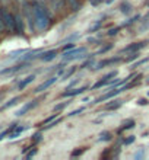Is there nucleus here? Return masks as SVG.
<instances>
[{
	"mask_svg": "<svg viewBox=\"0 0 149 160\" xmlns=\"http://www.w3.org/2000/svg\"><path fill=\"white\" fill-rule=\"evenodd\" d=\"M120 57H115V58H108V60H104V61H99L98 64H95L94 70H99V68H104L105 66H108V64H114L117 63V61H120Z\"/></svg>",
	"mask_w": 149,
	"mask_h": 160,
	"instance_id": "7",
	"label": "nucleus"
},
{
	"mask_svg": "<svg viewBox=\"0 0 149 160\" xmlns=\"http://www.w3.org/2000/svg\"><path fill=\"white\" fill-rule=\"evenodd\" d=\"M139 18H141V16H139V15H137V16H135V18H132V19H130V21H129V22H126L124 25H126V26L132 25V23H135V22H136V21H139Z\"/></svg>",
	"mask_w": 149,
	"mask_h": 160,
	"instance_id": "28",
	"label": "nucleus"
},
{
	"mask_svg": "<svg viewBox=\"0 0 149 160\" xmlns=\"http://www.w3.org/2000/svg\"><path fill=\"white\" fill-rule=\"evenodd\" d=\"M72 48H75V45H73V42H70V44H67V45H64V47H63V50H64V51L72 50Z\"/></svg>",
	"mask_w": 149,
	"mask_h": 160,
	"instance_id": "33",
	"label": "nucleus"
},
{
	"mask_svg": "<svg viewBox=\"0 0 149 160\" xmlns=\"http://www.w3.org/2000/svg\"><path fill=\"white\" fill-rule=\"evenodd\" d=\"M18 101H19V98H13V99H10V101H9L8 103H6V105L3 106V108H4V109H6V108H10V106L16 105V103H18Z\"/></svg>",
	"mask_w": 149,
	"mask_h": 160,
	"instance_id": "19",
	"label": "nucleus"
},
{
	"mask_svg": "<svg viewBox=\"0 0 149 160\" xmlns=\"http://www.w3.org/2000/svg\"><path fill=\"white\" fill-rule=\"evenodd\" d=\"M135 159H143V150H141L139 153L135 154Z\"/></svg>",
	"mask_w": 149,
	"mask_h": 160,
	"instance_id": "35",
	"label": "nucleus"
},
{
	"mask_svg": "<svg viewBox=\"0 0 149 160\" xmlns=\"http://www.w3.org/2000/svg\"><path fill=\"white\" fill-rule=\"evenodd\" d=\"M123 92V89H114V90H111V92H107L104 96H101V98H98L97 101H95V103H99V102H102V101H107V99H111V98H114L115 95H119V93H121Z\"/></svg>",
	"mask_w": 149,
	"mask_h": 160,
	"instance_id": "6",
	"label": "nucleus"
},
{
	"mask_svg": "<svg viewBox=\"0 0 149 160\" xmlns=\"http://www.w3.org/2000/svg\"><path fill=\"white\" fill-rule=\"evenodd\" d=\"M120 105H121V101H113V103L107 105V109H117Z\"/></svg>",
	"mask_w": 149,
	"mask_h": 160,
	"instance_id": "17",
	"label": "nucleus"
},
{
	"mask_svg": "<svg viewBox=\"0 0 149 160\" xmlns=\"http://www.w3.org/2000/svg\"><path fill=\"white\" fill-rule=\"evenodd\" d=\"M34 79H35V76H34V74H31V76L25 77V79L22 80L21 83L18 84V89H19V90H24V89H25L26 86H28V84H29V83H31V82H32V80H34Z\"/></svg>",
	"mask_w": 149,
	"mask_h": 160,
	"instance_id": "11",
	"label": "nucleus"
},
{
	"mask_svg": "<svg viewBox=\"0 0 149 160\" xmlns=\"http://www.w3.org/2000/svg\"><path fill=\"white\" fill-rule=\"evenodd\" d=\"M83 111H85V108H79V109H75L73 112H70V114H69V117H75V115H79V114H82Z\"/></svg>",
	"mask_w": 149,
	"mask_h": 160,
	"instance_id": "24",
	"label": "nucleus"
},
{
	"mask_svg": "<svg viewBox=\"0 0 149 160\" xmlns=\"http://www.w3.org/2000/svg\"><path fill=\"white\" fill-rule=\"evenodd\" d=\"M73 72H75V68H70L69 72H66V73H64V74H63V79H61V80H67L69 77H70V76H72V74H73Z\"/></svg>",
	"mask_w": 149,
	"mask_h": 160,
	"instance_id": "26",
	"label": "nucleus"
},
{
	"mask_svg": "<svg viewBox=\"0 0 149 160\" xmlns=\"http://www.w3.org/2000/svg\"><path fill=\"white\" fill-rule=\"evenodd\" d=\"M56 80H57V77H56V76L50 77V79H48V80H45L44 83H41V84H40V86H38V88H37V89H35L34 92H35V93H41V92H44V90H45V89H48V88H50V86H51V84H53V83H56Z\"/></svg>",
	"mask_w": 149,
	"mask_h": 160,
	"instance_id": "5",
	"label": "nucleus"
},
{
	"mask_svg": "<svg viewBox=\"0 0 149 160\" xmlns=\"http://www.w3.org/2000/svg\"><path fill=\"white\" fill-rule=\"evenodd\" d=\"M35 153H37V148H34V150H31L28 154H26V159H32V156H35Z\"/></svg>",
	"mask_w": 149,
	"mask_h": 160,
	"instance_id": "32",
	"label": "nucleus"
},
{
	"mask_svg": "<svg viewBox=\"0 0 149 160\" xmlns=\"http://www.w3.org/2000/svg\"><path fill=\"white\" fill-rule=\"evenodd\" d=\"M146 44H148L146 41H143V42H133V44H130L129 47L123 48L121 52H137V51H141L142 48H145Z\"/></svg>",
	"mask_w": 149,
	"mask_h": 160,
	"instance_id": "3",
	"label": "nucleus"
},
{
	"mask_svg": "<svg viewBox=\"0 0 149 160\" xmlns=\"http://www.w3.org/2000/svg\"><path fill=\"white\" fill-rule=\"evenodd\" d=\"M2 16H3L4 28L8 31H10V32H16V28H15V15H12L8 9H2Z\"/></svg>",
	"mask_w": 149,
	"mask_h": 160,
	"instance_id": "2",
	"label": "nucleus"
},
{
	"mask_svg": "<svg viewBox=\"0 0 149 160\" xmlns=\"http://www.w3.org/2000/svg\"><path fill=\"white\" fill-rule=\"evenodd\" d=\"M148 98H149V92H148Z\"/></svg>",
	"mask_w": 149,
	"mask_h": 160,
	"instance_id": "40",
	"label": "nucleus"
},
{
	"mask_svg": "<svg viewBox=\"0 0 149 160\" xmlns=\"http://www.w3.org/2000/svg\"><path fill=\"white\" fill-rule=\"evenodd\" d=\"M111 48H113V45H107V47H104V48H101V50H99V54H104V52H107V51L108 50H111Z\"/></svg>",
	"mask_w": 149,
	"mask_h": 160,
	"instance_id": "30",
	"label": "nucleus"
},
{
	"mask_svg": "<svg viewBox=\"0 0 149 160\" xmlns=\"http://www.w3.org/2000/svg\"><path fill=\"white\" fill-rule=\"evenodd\" d=\"M148 82H149V80H148Z\"/></svg>",
	"mask_w": 149,
	"mask_h": 160,
	"instance_id": "42",
	"label": "nucleus"
},
{
	"mask_svg": "<svg viewBox=\"0 0 149 160\" xmlns=\"http://www.w3.org/2000/svg\"><path fill=\"white\" fill-rule=\"evenodd\" d=\"M31 4H32V13H34V28L38 32L47 31L51 22L47 8L41 2H32Z\"/></svg>",
	"mask_w": 149,
	"mask_h": 160,
	"instance_id": "1",
	"label": "nucleus"
},
{
	"mask_svg": "<svg viewBox=\"0 0 149 160\" xmlns=\"http://www.w3.org/2000/svg\"><path fill=\"white\" fill-rule=\"evenodd\" d=\"M137 57H139V51H137V52H132V55H130V57H127L124 61H126V63H130V61H133V60H136Z\"/></svg>",
	"mask_w": 149,
	"mask_h": 160,
	"instance_id": "21",
	"label": "nucleus"
},
{
	"mask_svg": "<svg viewBox=\"0 0 149 160\" xmlns=\"http://www.w3.org/2000/svg\"><path fill=\"white\" fill-rule=\"evenodd\" d=\"M24 130H25V127H18L16 125V127H15V130L10 132V137H9V138H16L18 135L24 132Z\"/></svg>",
	"mask_w": 149,
	"mask_h": 160,
	"instance_id": "15",
	"label": "nucleus"
},
{
	"mask_svg": "<svg viewBox=\"0 0 149 160\" xmlns=\"http://www.w3.org/2000/svg\"><path fill=\"white\" fill-rule=\"evenodd\" d=\"M148 8H149V3H148Z\"/></svg>",
	"mask_w": 149,
	"mask_h": 160,
	"instance_id": "41",
	"label": "nucleus"
},
{
	"mask_svg": "<svg viewBox=\"0 0 149 160\" xmlns=\"http://www.w3.org/2000/svg\"><path fill=\"white\" fill-rule=\"evenodd\" d=\"M4 29V23H3V16H2V9H0V32Z\"/></svg>",
	"mask_w": 149,
	"mask_h": 160,
	"instance_id": "31",
	"label": "nucleus"
},
{
	"mask_svg": "<svg viewBox=\"0 0 149 160\" xmlns=\"http://www.w3.org/2000/svg\"><path fill=\"white\" fill-rule=\"evenodd\" d=\"M133 125H135V122H133V121H129L127 124L124 122V127H123V130H129V128H132Z\"/></svg>",
	"mask_w": 149,
	"mask_h": 160,
	"instance_id": "29",
	"label": "nucleus"
},
{
	"mask_svg": "<svg viewBox=\"0 0 149 160\" xmlns=\"http://www.w3.org/2000/svg\"><path fill=\"white\" fill-rule=\"evenodd\" d=\"M64 2L66 0H51V6H53V9H54L56 12H60L64 6Z\"/></svg>",
	"mask_w": 149,
	"mask_h": 160,
	"instance_id": "13",
	"label": "nucleus"
},
{
	"mask_svg": "<svg viewBox=\"0 0 149 160\" xmlns=\"http://www.w3.org/2000/svg\"><path fill=\"white\" fill-rule=\"evenodd\" d=\"M66 3L70 9H72L73 12H77L79 9H81V3H79V0H66Z\"/></svg>",
	"mask_w": 149,
	"mask_h": 160,
	"instance_id": "14",
	"label": "nucleus"
},
{
	"mask_svg": "<svg viewBox=\"0 0 149 160\" xmlns=\"http://www.w3.org/2000/svg\"><path fill=\"white\" fill-rule=\"evenodd\" d=\"M133 141H135V137L132 135V137H129L127 140H124V144H132Z\"/></svg>",
	"mask_w": 149,
	"mask_h": 160,
	"instance_id": "34",
	"label": "nucleus"
},
{
	"mask_svg": "<svg viewBox=\"0 0 149 160\" xmlns=\"http://www.w3.org/2000/svg\"><path fill=\"white\" fill-rule=\"evenodd\" d=\"M0 2H2L3 4H9V3H10V0H0Z\"/></svg>",
	"mask_w": 149,
	"mask_h": 160,
	"instance_id": "38",
	"label": "nucleus"
},
{
	"mask_svg": "<svg viewBox=\"0 0 149 160\" xmlns=\"http://www.w3.org/2000/svg\"><path fill=\"white\" fill-rule=\"evenodd\" d=\"M101 25H102L101 22H98V23H95V25L92 26V28H89V32H95V31H98L99 28H101Z\"/></svg>",
	"mask_w": 149,
	"mask_h": 160,
	"instance_id": "27",
	"label": "nucleus"
},
{
	"mask_svg": "<svg viewBox=\"0 0 149 160\" xmlns=\"http://www.w3.org/2000/svg\"><path fill=\"white\" fill-rule=\"evenodd\" d=\"M69 105V102H63V103H59V105H56L54 106V112H60L61 109H64L66 106Z\"/></svg>",
	"mask_w": 149,
	"mask_h": 160,
	"instance_id": "18",
	"label": "nucleus"
},
{
	"mask_svg": "<svg viewBox=\"0 0 149 160\" xmlns=\"http://www.w3.org/2000/svg\"><path fill=\"white\" fill-rule=\"evenodd\" d=\"M132 4L129 3V2H123L121 3V6H120V10H121V13H124V15H130L132 13Z\"/></svg>",
	"mask_w": 149,
	"mask_h": 160,
	"instance_id": "12",
	"label": "nucleus"
},
{
	"mask_svg": "<svg viewBox=\"0 0 149 160\" xmlns=\"http://www.w3.org/2000/svg\"><path fill=\"white\" fill-rule=\"evenodd\" d=\"M56 55H57V51L56 50L45 51V52H43V55H41V60H43V61H51V60L56 58Z\"/></svg>",
	"mask_w": 149,
	"mask_h": 160,
	"instance_id": "10",
	"label": "nucleus"
},
{
	"mask_svg": "<svg viewBox=\"0 0 149 160\" xmlns=\"http://www.w3.org/2000/svg\"><path fill=\"white\" fill-rule=\"evenodd\" d=\"M137 103H139V105H148L149 101H146V99H139V101H137Z\"/></svg>",
	"mask_w": 149,
	"mask_h": 160,
	"instance_id": "36",
	"label": "nucleus"
},
{
	"mask_svg": "<svg viewBox=\"0 0 149 160\" xmlns=\"http://www.w3.org/2000/svg\"><path fill=\"white\" fill-rule=\"evenodd\" d=\"M41 140V132H37V134L34 135V141L37 143V141H40Z\"/></svg>",
	"mask_w": 149,
	"mask_h": 160,
	"instance_id": "37",
	"label": "nucleus"
},
{
	"mask_svg": "<svg viewBox=\"0 0 149 160\" xmlns=\"http://www.w3.org/2000/svg\"><path fill=\"white\" fill-rule=\"evenodd\" d=\"M16 2H21V3H25V0H16Z\"/></svg>",
	"mask_w": 149,
	"mask_h": 160,
	"instance_id": "39",
	"label": "nucleus"
},
{
	"mask_svg": "<svg viewBox=\"0 0 149 160\" xmlns=\"http://www.w3.org/2000/svg\"><path fill=\"white\" fill-rule=\"evenodd\" d=\"M115 76H117V72L114 70V72H111V73H108V74H105V76H104V79L110 82V80L113 79V77H115Z\"/></svg>",
	"mask_w": 149,
	"mask_h": 160,
	"instance_id": "23",
	"label": "nucleus"
},
{
	"mask_svg": "<svg viewBox=\"0 0 149 160\" xmlns=\"http://www.w3.org/2000/svg\"><path fill=\"white\" fill-rule=\"evenodd\" d=\"M86 148H81V150H79V148H76V150H73L72 152V157H77V156H81L82 153L85 152Z\"/></svg>",
	"mask_w": 149,
	"mask_h": 160,
	"instance_id": "22",
	"label": "nucleus"
},
{
	"mask_svg": "<svg viewBox=\"0 0 149 160\" xmlns=\"http://www.w3.org/2000/svg\"><path fill=\"white\" fill-rule=\"evenodd\" d=\"M35 105H37V101L28 102L26 105H24V106H22V108H21V109L18 111V112H16V115H18V117H22V115H25L26 112H28V111H29V109H32V108H34Z\"/></svg>",
	"mask_w": 149,
	"mask_h": 160,
	"instance_id": "8",
	"label": "nucleus"
},
{
	"mask_svg": "<svg viewBox=\"0 0 149 160\" xmlns=\"http://www.w3.org/2000/svg\"><path fill=\"white\" fill-rule=\"evenodd\" d=\"M15 28H16V32H19V34L24 32V18L21 15H15Z\"/></svg>",
	"mask_w": 149,
	"mask_h": 160,
	"instance_id": "9",
	"label": "nucleus"
},
{
	"mask_svg": "<svg viewBox=\"0 0 149 160\" xmlns=\"http://www.w3.org/2000/svg\"><path fill=\"white\" fill-rule=\"evenodd\" d=\"M119 31H120V28H113V29H110L108 32H107V35L108 37H113V35H117L119 34Z\"/></svg>",
	"mask_w": 149,
	"mask_h": 160,
	"instance_id": "25",
	"label": "nucleus"
},
{
	"mask_svg": "<svg viewBox=\"0 0 149 160\" xmlns=\"http://www.w3.org/2000/svg\"><path fill=\"white\" fill-rule=\"evenodd\" d=\"M57 115H59V114H57V112H56V114H53V115H51V117H48V118H45V119H44V121L41 122L40 125H47L48 122H51V121H53V119H54L56 117H57Z\"/></svg>",
	"mask_w": 149,
	"mask_h": 160,
	"instance_id": "20",
	"label": "nucleus"
},
{
	"mask_svg": "<svg viewBox=\"0 0 149 160\" xmlns=\"http://www.w3.org/2000/svg\"><path fill=\"white\" fill-rule=\"evenodd\" d=\"M108 140H111V134H110V132H108V131L101 132V135H99V141H108Z\"/></svg>",
	"mask_w": 149,
	"mask_h": 160,
	"instance_id": "16",
	"label": "nucleus"
},
{
	"mask_svg": "<svg viewBox=\"0 0 149 160\" xmlns=\"http://www.w3.org/2000/svg\"><path fill=\"white\" fill-rule=\"evenodd\" d=\"M88 89V86H82V88H76V89H66V92L61 93L63 98H72V96H76V95H81L83 93Z\"/></svg>",
	"mask_w": 149,
	"mask_h": 160,
	"instance_id": "4",
	"label": "nucleus"
}]
</instances>
